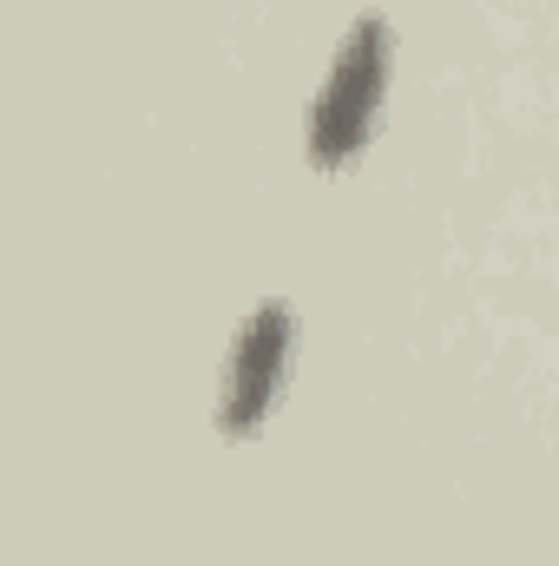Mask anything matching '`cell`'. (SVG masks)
I'll list each match as a JSON object with an SVG mask.
<instances>
[{"label": "cell", "instance_id": "1", "mask_svg": "<svg viewBox=\"0 0 559 566\" xmlns=\"http://www.w3.org/2000/svg\"><path fill=\"white\" fill-rule=\"evenodd\" d=\"M389 20L382 13H362L342 46H336V66L323 80V93L309 99V119H303V151L316 171H342L362 145L376 139V119H382V99H389Z\"/></svg>", "mask_w": 559, "mask_h": 566}, {"label": "cell", "instance_id": "2", "mask_svg": "<svg viewBox=\"0 0 559 566\" xmlns=\"http://www.w3.org/2000/svg\"><path fill=\"white\" fill-rule=\"evenodd\" d=\"M289 349H296V316L289 303L271 296L244 316L238 343H231V363H224V396H218V428L238 441L251 428L271 422L283 396V376H289Z\"/></svg>", "mask_w": 559, "mask_h": 566}]
</instances>
